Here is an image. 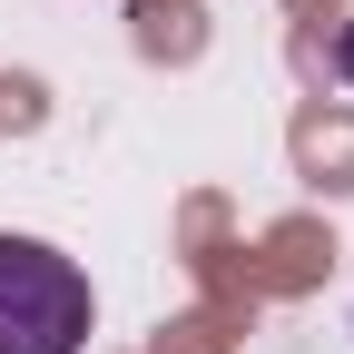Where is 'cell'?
Returning a JSON list of instances; mask_svg holds the SVG:
<instances>
[{
  "label": "cell",
  "instance_id": "obj_1",
  "mask_svg": "<svg viewBox=\"0 0 354 354\" xmlns=\"http://www.w3.org/2000/svg\"><path fill=\"white\" fill-rule=\"evenodd\" d=\"M88 276L39 246V236H0V354H79L88 344Z\"/></svg>",
  "mask_w": 354,
  "mask_h": 354
},
{
  "label": "cell",
  "instance_id": "obj_2",
  "mask_svg": "<svg viewBox=\"0 0 354 354\" xmlns=\"http://www.w3.org/2000/svg\"><path fill=\"white\" fill-rule=\"evenodd\" d=\"M335 69H344V79H354V20H344V39H335Z\"/></svg>",
  "mask_w": 354,
  "mask_h": 354
}]
</instances>
